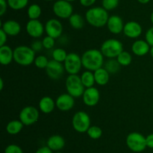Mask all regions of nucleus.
<instances>
[{
    "label": "nucleus",
    "mask_w": 153,
    "mask_h": 153,
    "mask_svg": "<svg viewBox=\"0 0 153 153\" xmlns=\"http://www.w3.org/2000/svg\"><path fill=\"white\" fill-rule=\"evenodd\" d=\"M88 136H90V138L93 140H98L102 135V130L100 127L97 125H93L91 126L89 128V129L87 131Z\"/></svg>",
    "instance_id": "2f4dec72"
},
{
    "label": "nucleus",
    "mask_w": 153,
    "mask_h": 153,
    "mask_svg": "<svg viewBox=\"0 0 153 153\" xmlns=\"http://www.w3.org/2000/svg\"><path fill=\"white\" fill-rule=\"evenodd\" d=\"M72 125L76 131L79 133H87L91 127L90 116L85 111H78L73 115Z\"/></svg>",
    "instance_id": "0eeeda50"
},
{
    "label": "nucleus",
    "mask_w": 153,
    "mask_h": 153,
    "mask_svg": "<svg viewBox=\"0 0 153 153\" xmlns=\"http://www.w3.org/2000/svg\"><path fill=\"white\" fill-rule=\"evenodd\" d=\"M64 68L69 74H78L82 69V56H79L76 52L68 53L64 62Z\"/></svg>",
    "instance_id": "6e6552de"
},
{
    "label": "nucleus",
    "mask_w": 153,
    "mask_h": 153,
    "mask_svg": "<svg viewBox=\"0 0 153 153\" xmlns=\"http://www.w3.org/2000/svg\"><path fill=\"white\" fill-rule=\"evenodd\" d=\"M69 22L71 27L75 29H82L85 26L84 18L79 14H73L69 18Z\"/></svg>",
    "instance_id": "a878e982"
},
{
    "label": "nucleus",
    "mask_w": 153,
    "mask_h": 153,
    "mask_svg": "<svg viewBox=\"0 0 153 153\" xmlns=\"http://www.w3.org/2000/svg\"><path fill=\"white\" fill-rule=\"evenodd\" d=\"M55 39L53 38L50 37L49 35H46V37L43 38V39L42 40V44H43V46L45 49L46 50H50L52 48H53V46H55Z\"/></svg>",
    "instance_id": "f704fd0d"
},
{
    "label": "nucleus",
    "mask_w": 153,
    "mask_h": 153,
    "mask_svg": "<svg viewBox=\"0 0 153 153\" xmlns=\"http://www.w3.org/2000/svg\"><path fill=\"white\" fill-rule=\"evenodd\" d=\"M39 111L35 106H26L22 108L19 115V120L25 126H29L37 122L39 118Z\"/></svg>",
    "instance_id": "1a4fd4ad"
},
{
    "label": "nucleus",
    "mask_w": 153,
    "mask_h": 153,
    "mask_svg": "<svg viewBox=\"0 0 153 153\" xmlns=\"http://www.w3.org/2000/svg\"><path fill=\"white\" fill-rule=\"evenodd\" d=\"M82 66L91 71H95L104 64V56L100 50L90 49L82 56Z\"/></svg>",
    "instance_id": "f257e3e1"
},
{
    "label": "nucleus",
    "mask_w": 153,
    "mask_h": 153,
    "mask_svg": "<svg viewBox=\"0 0 153 153\" xmlns=\"http://www.w3.org/2000/svg\"><path fill=\"white\" fill-rule=\"evenodd\" d=\"M123 33L129 38H137L142 34V26L136 21H129L124 26Z\"/></svg>",
    "instance_id": "dca6fc26"
},
{
    "label": "nucleus",
    "mask_w": 153,
    "mask_h": 153,
    "mask_svg": "<svg viewBox=\"0 0 153 153\" xmlns=\"http://www.w3.org/2000/svg\"><path fill=\"white\" fill-rule=\"evenodd\" d=\"M97 0H79V2L84 7H91L95 4Z\"/></svg>",
    "instance_id": "a19ab883"
},
{
    "label": "nucleus",
    "mask_w": 153,
    "mask_h": 153,
    "mask_svg": "<svg viewBox=\"0 0 153 153\" xmlns=\"http://www.w3.org/2000/svg\"><path fill=\"white\" fill-rule=\"evenodd\" d=\"M45 32L46 34L56 39L61 37L63 32V25L58 20L50 19L45 24Z\"/></svg>",
    "instance_id": "f8f14e48"
},
{
    "label": "nucleus",
    "mask_w": 153,
    "mask_h": 153,
    "mask_svg": "<svg viewBox=\"0 0 153 153\" xmlns=\"http://www.w3.org/2000/svg\"><path fill=\"white\" fill-rule=\"evenodd\" d=\"M109 15L108 10L102 7H94L88 9L85 14L86 21L92 26L101 28L107 25Z\"/></svg>",
    "instance_id": "f03ea898"
},
{
    "label": "nucleus",
    "mask_w": 153,
    "mask_h": 153,
    "mask_svg": "<svg viewBox=\"0 0 153 153\" xmlns=\"http://www.w3.org/2000/svg\"><path fill=\"white\" fill-rule=\"evenodd\" d=\"M56 107L61 111H68L74 106V98L68 93L60 94L55 100Z\"/></svg>",
    "instance_id": "2eb2a0df"
},
{
    "label": "nucleus",
    "mask_w": 153,
    "mask_h": 153,
    "mask_svg": "<svg viewBox=\"0 0 153 153\" xmlns=\"http://www.w3.org/2000/svg\"><path fill=\"white\" fill-rule=\"evenodd\" d=\"M24 124L20 120H12L6 125V130L10 135H16L22 130Z\"/></svg>",
    "instance_id": "b1692460"
},
{
    "label": "nucleus",
    "mask_w": 153,
    "mask_h": 153,
    "mask_svg": "<svg viewBox=\"0 0 153 153\" xmlns=\"http://www.w3.org/2000/svg\"><path fill=\"white\" fill-rule=\"evenodd\" d=\"M65 1H67V2H74V1H76V0H65Z\"/></svg>",
    "instance_id": "09e8293b"
},
{
    "label": "nucleus",
    "mask_w": 153,
    "mask_h": 153,
    "mask_svg": "<svg viewBox=\"0 0 153 153\" xmlns=\"http://www.w3.org/2000/svg\"><path fill=\"white\" fill-rule=\"evenodd\" d=\"M150 20H151V22H152V23L153 25V11L152 12V14H151V15H150Z\"/></svg>",
    "instance_id": "de8ad7c7"
},
{
    "label": "nucleus",
    "mask_w": 153,
    "mask_h": 153,
    "mask_svg": "<svg viewBox=\"0 0 153 153\" xmlns=\"http://www.w3.org/2000/svg\"><path fill=\"white\" fill-rule=\"evenodd\" d=\"M68 53L63 48H56L52 51V58L54 60L59 62H64Z\"/></svg>",
    "instance_id": "7c9ffc66"
},
{
    "label": "nucleus",
    "mask_w": 153,
    "mask_h": 153,
    "mask_svg": "<svg viewBox=\"0 0 153 153\" xmlns=\"http://www.w3.org/2000/svg\"><path fill=\"white\" fill-rule=\"evenodd\" d=\"M116 58L121 66H128L132 62V56L130 52L125 50L123 51Z\"/></svg>",
    "instance_id": "c85d7f7f"
},
{
    "label": "nucleus",
    "mask_w": 153,
    "mask_h": 153,
    "mask_svg": "<svg viewBox=\"0 0 153 153\" xmlns=\"http://www.w3.org/2000/svg\"><path fill=\"white\" fill-rule=\"evenodd\" d=\"M104 68L108 71L109 74H116L120 69L121 65L118 61L114 58H110L105 63Z\"/></svg>",
    "instance_id": "cd10ccee"
},
{
    "label": "nucleus",
    "mask_w": 153,
    "mask_h": 153,
    "mask_svg": "<svg viewBox=\"0 0 153 153\" xmlns=\"http://www.w3.org/2000/svg\"><path fill=\"white\" fill-rule=\"evenodd\" d=\"M7 0H0V15L3 16L7 11Z\"/></svg>",
    "instance_id": "4c0bfd02"
},
{
    "label": "nucleus",
    "mask_w": 153,
    "mask_h": 153,
    "mask_svg": "<svg viewBox=\"0 0 153 153\" xmlns=\"http://www.w3.org/2000/svg\"><path fill=\"white\" fill-rule=\"evenodd\" d=\"M27 33L34 38H38L45 32V26L39 20H29L25 26Z\"/></svg>",
    "instance_id": "ddd939ff"
},
{
    "label": "nucleus",
    "mask_w": 153,
    "mask_h": 153,
    "mask_svg": "<svg viewBox=\"0 0 153 153\" xmlns=\"http://www.w3.org/2000/svg\"><path fill=\"white\" fill-rule=\"evenodd\" d=\"M123 20L118 15H112L109 16L107 22V27L109 32L112 34H117L123 32L124 28Z\"/></svg>",
    "instance_id": "f3484780"
},
{
    "label": "nucleus",
    "mask_w": 153,
    "mask_h": 153,
    "mask_svg": "<svg viewBox=\"0 0 153 153\" xmlns=\"http://www.w3.org/2000/svg\"><path fill=\"white\" fill-rule=\"evenodd\" d=\"M100 50L104 56L108 58H114L123 51V45L117 39H107L102 44Z\"/></svg>",
    "instance_id": "20e7f679"
},
{
    "label": "nucleus",
    "mask_w": 153,
    "mask_h": 153,
    "mask_svg": "<svg viewBox=\"0 0 153 153\" xmlns=\"http://www.w3.org/2000/svg\"><path fill=\"white\" fill-rule=\"evenodd\" d=\"M96 83L100 86H105L109 82L110 74L105 68H100L94 71Z\"/></svg>",
    "instance_id": "5701e85b"
},
{
    "label": "nucleus",
    "mask_w": 153,
    "mask_h": 153,
    "mask_svg": "<svg viewBox=\"0 0 153 153\" xmlns=\"http://www.w3.org/2000/svg\"><path fill=\"white\" fill-rule=\"evenodd\" d=\"M145 39L146 42L150 45V46H153V26L149 28L146 31V34H145Z\"/></svg>",
    "instance_id": "e433bc0d"
},
{
    "label": "nucleus",
    "mask_w": 153,
    "mask_h": 153,
    "mask_svg": "<svg viewBox=\"0 0 153 153\" xmlns=\"http://www.w3.org/2000/svg\"><path fill=\"white\" fill-rule=\"evenodd\" d=\"M120 0H102V4L106 10H112L119 5Z\"/></svg>",
    "instance_id": "72a5a7b5"
},
{
    "label": "nucleus",
    "mask_w": 153,
    "mask_h": 153,
    "mask_svg": "<svg viewBox=\"0 0 153 153\" xmlns=\"http://www.w3.org/2000/svg\"><path fill=\"white\" fill-rule=\"evenodd\" d=\"M83 102L88 106H94L99 103L100 99V91L95 87L86 88L82 95Z\"/></svg>",
    "instance_id": "4468645a"
},
{
    "label": "nucleus",
    "mask_w": 153,
    "mask_h": 153,
    "mask_svg": "<svg viewBox=\"0 0 153 153\" xmlns=\"http://www.w3.org/2000/svg\"><path fill=\"white\" fill-rule=\"evenodd\" d=\"M54 14L61 19H69L73 14V7L72 4L65 0H58L52 7Z\"/></svg>",
    "instance_id": "9d476101"
},
{
    "label": "nucleus",
    "mask_w": 153,
    "mask_h": 153,
    "mask_svg": "<svg viewBox=\"0 0 153 153\" xmlns=\"http://www.w3.org/2000/svg\"><path fill=\"white\" fill-rule=\"evenodd\" d=\"M4 153H23V151L20 146L16 144L8 145L4 149Z\"/></svg>",
    "instance_id": "c9c22d12"
},
{
    "label": "nucleus",
    "mask_w": 153,
    "mask_h": 153,
    "mask_svg": "<svg viewBox=\"0 0 153 153\" xmlns=\"http://www.w3.org/2000/svg\"><path fill=\"white\" fill-rule=\"evenodd\" d=\"M8 7L14 10H22L28 5V0H7Z\"/></svg>",
    "instance_id": "c756f323"
},
{
    "label": "nucleus",
    "mask_w": 153,
    "mask_h": 153,
    "mask_svg": "<svg viewBox=\"0 0 153 153\" xmlns=\"http://www.w3.org/2000/svg\"><path fill=\"white\" fill-rule=\"evenodd\" d=\"M45 70L49 78L52 80H58L62 77L65 68L64 64L52 59L49 62V64Z\"/></svg>",
    "instance_id": "9b49d317"
},
{
    "label": "nucleus",
    "mask_w": 153,
    "mask_h": 153,
    "mask_svg": "<svg viewBox=\"0 0 153 153\" xmlns=\"http://www.w3.org/2000/svg\"><path fill=\"white\" fill-rule=\"evenodd\" d=\"M66 88L67 93L73 98H79L82 97L86 88L82 84L80 76L69 74L66 79Z\"/></svg>",
    "instance_id": "39448f33"
},
{
    "label": "nucleus",
    "mask_w": 153,
    "mask_h": 153,
    "mask_svg": "<svg viewBox=\"0 0 153 153\" xmlns=\"http://www.w3.org/2000/svg\"><path fill=\"white\" fill-rule=\"evenodd\" d=\"M137 2H138L139 3H140V4H147V3H149V2H150V0H137Z\"/></svg>",
    "instance_id": "c03bdc74"
},
{
    "label": "nucleus",
    "mask_w": 153,
    "mask_h": 153,
    "mask_svg": "<svg viewBox=\"0 0 153 153\" xmlns=\"http://www.w3.org/2000/svg\"><path fill=\"white\" fill-rule=\"evenodd\" d=\"M13 60V50L7 45L0 46V63L2 65H7Z\"/></svg>",
    "instance_id": "4be33fe9"
},
{
    "label": "nucleus",
    "mask_w": 153,
    "mask_h": 153,
    "mask_svg": "<svg viewBox=\"0 0 153 153\" xmlns=\"http://www.w3.org/2000/svg\"><path fill=\"white\" fill-rule=\"evenodd\" d=\"M55 153H62V152H60V151H58V152H55Z\"/></svg>",
    "instance_id": "3c124183"
},
{
    "label": "nucleus",
    "mask_w": 153,
    "mask_h": 153,
    "mask_svg": "<svg viewBox=\"0 0 153 153\" xmlns=\"http://www.w3.org/2000/svg\"><path fill=\"white\" fill-rule=\"evenodd\" d=\"M35 58V52L28 46L21 45L13 50V60L19 65H30L34 62Z\"/></svg>",
    "instance_id": "7ed1b4c3"
},
{
    "label": "nucleus",
    "mask_w": 153,
    "mask_h": 153,
    "mask_svg": "<svg viewBox=\"0 0 153 153\" xmlns=\"http://www.w3.org/2000/svg\"><path fill=\"white\" fill-rule=\"evenodd\" d=\"M49 60L48 58L44 55H40L37 56L34 59V64L37 68L40 69H46L47 67L48 64H49Z\"/></svg>",
    "instance_id": "473e14b6"
},
{
    "label": "nucleus",
    "mask_w": 153,
    "mask_h": 153,
    "mask_svg": "<svg viewBox=\"0 0 153 153\" xmlns=\"http://www.w3.org/2000/svg\"><path fill=\"white\" fill-rule=\"evenodd\" d=\"M126 142L128 148L134 152H141L147 147L146 136L139 132H131L128 134Z\"/></svg>",
    "instance_id": "423d86ee"
},
{
    "label": "nucleus",
    "mask_w": 153,
    "mask_h": 153,
    "mask_svg": "<svg viewBox=\"0 0 153 153\" xmlns=\"http://www.w3.org/2000/svg\"><path fill=\"white\" fill-rule=\"evenodd\" d=\"M7 34L3 31L2 29H0V46H2L5 45L7 39Z\"/></svg>",
    "instance_id": "ea45409f"
},
{
    "label": "nucleus",
    "mask_w": 153,
    "mask_h": 153,
    "mask_svg": "<svg viewBox=\"0 0 153 153\" xmlns=\"http://www.w3.org/2000/svg\"><path fill=\"white\" fill-rule=\"evenodd\" d=\"M27 14L29 20H38L42 14L41 8L37 4H31L27 10Z\"/></svg>",
    "instance_id": "bb28decb"
},
{
    "label": "nucleus",
    "mask_w": 153,
    "mask_h": 153,
    "mask_svg": "<svg viewBox=\"0 0 153 153\" xmlns=\"http://www.w3.org/2000/svg\"><path fill=\"white\" fill-rule=\"evenodd\" d=\"M149 54H150L151 57L153 58V46L150 47V50H149Z\"/></svg>",
    "instance_id": "49530a36"
},
{
    "label": "nucleus",
    "mask_w": 153,
    "mask_h": 153,
    "mask_svg": "<svg viewBox=\"0 0 153 153\" xmlns=\"http://www.w3.org/2000/svg\"><path fill=\"white\" fill-rule=\"evenodd\" d=\"M150 47V45L146 42V40H137L133 43L131 51L137 56H143L149 53Z\"/></svg>",
    "instance_id": "6ab92c4d"
},
{
    "label": "nucleus",
    "mask_w": 153,
    "mask_h": 153,
    "mask_svg": "<svg viewBox=\"0 0 153 153\" xmlns=\"http://www.w3.org/2000/svg\"><path fill=\"white\" fill-rule=\"evenodd\" d=\"M4 88V81H3L2 78L0 79V90H2Z\"/></svg>",
    "instance_id": "a18cd8bd"
},
{
    "label": "nucleus",
    "mask_w": 153,
    "mask_h": 153,
    "mask_svg": "<svg viewBox=\"0 0 153 153\" xmlns=\"http://www.w3.org/2000/svg\"><path fill=\"white\" fill-rule=\"evenodd\" d=\"M35 153H53V151L46 146H43L39 148L36 151Z\"/></svg>",
    "instance_id": "37998d69"
},
{
    "label": "nucleus",
    "mask_w": 153,
    "mask_h": 153,
    "mask_svg": "<svg viewBox=\"0 0 153 153\" xmlns=\"http://www.w3.org/2000/svg\"><path fill=\"white\" fill-rule=\"evenodd\" d=\"M81 80L85 88H91L96 83L94 74L91 70H85L81 75Z\"/></svg>",
    "instance_id": "393cba45"
},
{
    "label": "nucleus",
    "mask_w": 153,
    "mask_h": 153,
    "mask_svg": "<svg viewBox=\"0 0 153 153\" xmlns=\"http://www.w3.org/2000/svg\"><path fill=\"white\" fill-rule=\"evenodd\" d=\"M146 141L147 147L153 148V134H150L146 136Z\"/></svg>",
    "instance_id": "79ce46f5"
},
{
    "label": "nucleus",
    "mask_w": 153,
    "mask_h": 153,
    "mask_svg": "<svg viewBox=\"0 0 153 153\" xmlns=\"http://www.w3.org/2000/svg\"><path fill=\"white\" fill-rule=\"evenodd\" d=\"M44 1H47V2H51V1H54V0H44Z\"/></svg>",
    "instance_id": "8fccbe9b"
},
{
    "label": "nucleus",
    "mask_w": 153,
    "mask_h": 153,
    "mask_svg": "<svg viewBox=\"0 0 153 153\" xmlns=\"http://www.w3.org/2000/svg\"><path fill=\"white\" fill-rule=\"evenodd\" d=\"M65 146V140L62 136L58 134L49 136L47 140V146L55 152L61 151Z\"/></svg>",
    "instance_id": "aec40b11"
},
{
    "label": "nucleus",
    "mask_w": 153,
    "mask_h": 153,
    "mask_svg": "<svg viewBox=\"0 0 153 153\" xmlns=\"http://www.w3.org/2000/svg\"><path fill=\"white\" fill-rule=\"evenodd\" d=\"M1 29L8 36H16L20 33L21 26L17 21L9 20L1 24Z\"/></svg>",
    "instance_id": "a211bd4d"
},
{
    "label": "nucleus",
    "mask_w": 153,
    "mask_h": 153,
    "mask_svg": "<svg viewBox=\"0 0 153 153\" xmlns=\"http://www.w3.org/2000/svg\"><path fill=\"white\" fill-rule=\"evenodd\" d=\"M31 48L34 50V52H38V51H40L42 50V48L43 47V44H42V41H40V40H35L34 42H33L32 44H31Z\"/></svg>",
    "instance_id": "58836bf2"
},
{
    "label": "nucleus",
    "mask_w": 153,
    "mask_h": 153,
    "mask_svg": "<svg viewBox=\"0 0 153 153\" xmlns=\"http://www.w3.org/2000/svg\"><path fill=\"white\" fill-rule=\"evenodd\" d=\"M152 109H153V104H152Z\"/></svg>",
    "instance_id": "603ef678"
},
{
    "label": "nucleus",
    "mask_w": 153,
    "mask_h": 153,
    "mask_svg": "<svg viewBox=\"0 0 153 153\" xmlns=\"http://www.w3.org/2000/svg\"><path fill=\"white\" fill-rule=\"evenodd\" d=\"M39 109L45 114L51 113L56 106L55 101L49 96H44L40 100L38 104Z\"/></svg>",
    "instance_id": "412c9836"
}]
</instances>
